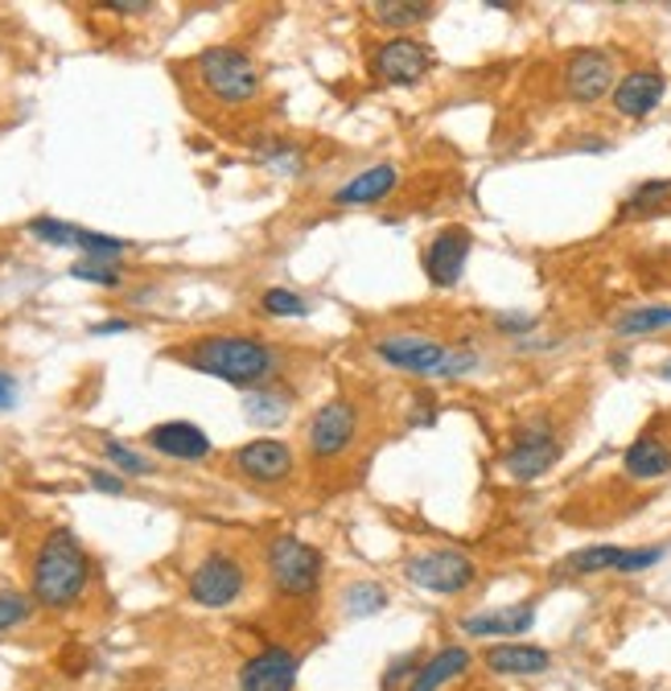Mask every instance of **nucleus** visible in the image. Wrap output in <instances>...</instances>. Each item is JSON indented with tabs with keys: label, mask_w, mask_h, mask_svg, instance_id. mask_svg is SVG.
Returning a JSON list of instances; mask_svg holds the SVG:
<instances>
[{
	"label": "nucleus",
	"mask_w": 671,
	"mask_h": 691,
	"mask_svg": "<svg viewBox=\"0 0 671 691\" xmlns=\"http://www.w3.org/2000/svg\"><path fill=\"white\" fill-rule=\"evenodd\" d=\"M182 362L198 374L231 383V388L256 391L272 379V371L280 367V354L272 342L251 338V333H210V338H198V342L186 346Z\"/></svg>",
	"instance_id": "f257e3e1"
},
{
	"label": "nucleus",
	"mask_w": 671,
	"mask_h": 691,
	"mask_svg": "<svg viewBox=\"0 0 671 691\" xmlns=\"http://www.w3.org/2000/svg\"><path fill=\"white\" fill-rule=\"evenodd\" d=\"M87 576H91L87 551L79 547L74 532L59 527V532L45 535L38 556H33V573H30L33 601L45 605V609H66V605H74L83 597Z\"/></svg>",
	"instance_id": "f03ea898"
},
{
	"label": "nucleus",
	"mask_w": 671,
	"mask_h": 691,
	"mask_svg": "<svg viewBox=\"0 0 671 691\" xmlns=\"http://www.w3.org/2000/svg\"><path fill=\"white\" fill-rule=\"evenodd\" d=\"M194 71H198V83L206 86V95H215L227 107H239V103H251L260 95V71L244 50L235 45H210L203 54L194 58Z\"/></svg>",
	"instance_id": "7ed1b4c3"
},
{
	"label": "nucleus",
	"mask_w": 671,
	"mask_h": 691,
	"mask_svg": "<svg viewBox=\"0 0 671 691\" xmlns=\"http://www.w3.org/2000/svg\"><path fill=\"white\" fill-rule=\"evenodd\" d=\"M264 564H268V576L285 597H313L321 585V551L297 535H277L268 551H264Z\"/></svg>",
	"instance_id": "20e7f679"
},
{
	"label": "nucleus",
	"mask_w": 671,
	"mask_h": 691,
	"mask_svg": "<svg viewBox=\"0 0 671 691\" xmlns=\"http://www.w3.org/2000/svg\"><path fill=\"white\" fill-rule=\"evenodd\" d=\"M404 576H409L416 589L424 592H437V597H457L478 585V568L469 560L466 551H424V556H412L404 564Z\"/></svg>",
	"instance_id": "39448f33"
},
{
	"label": "nucleus",
	"mask_w": 671,
	"mask_h": 691,
	"mask_svg": "<svg viewBox=\"0 0 671 691\" xmlns=\"http://www.w3.org/2000/svg\"><path fill=\"white\" fill-rule=\"evenodd\" d=\"M556 461H560L556 429L548 420H527V424L515 429L512 448H507L503 465H507V474H512L515 482H536V477H544L553 470Z\"/></svg>",
	"instance_id": "423d86ee"
},
{
	"label": "nucleus",
	"mask_w": 671,
	"mask_h": 691,
	"mask_svg": "<svg viewBox=\"0 0 671 691\" xmlns=\"http://www.w3.org/2000/svg\"><path fill=\"white\" fill-rule=\"evenodd\" d=\"M244 585H248V573L227 551H210L190 573V597L198 605H206V609H223V605L239 601Z\"/></svg>",
	"instance_id": "0eeeda50"
},
{
	"label": "nucleus",
	"mask_w": 671,
	"mask_h": 691,
	"mask_svg": "<svg viewBox=\"0 0 671 691\" xmlns=\"http://www.w3.org/2000/svg\"><path fill=\"white\" fill-rule=\"evenodd\" d=\"M371 71H375V79L392 86H416L424 74L433 71V54H429V45L409 38V33H395L392 42L375 45Z\"/></svg>",
	"instance_id": "6e6552de"
},
{
	"label": "nucleus",
	"mask_w": 671,
	"mask_h": 691,
	"mask_svg": "<svg viewBox=\"0 0 671 691\" xmlns=\"http://www.w3.org/2000/svg\"><path fill=\"white\" fill-rule=\"evenodd\" d=\"M359 436V408L351 400H330L309 420V453L318 461H334L354 445Z\"/></svg>",
	"instance_id": "1a4fd4ad"
},
{
	"label": "nucleus",
	"mask_w": 671,
	"mask_h": 691,
	"mask_svg": "<svg viewBox=\"0 0 671 691\" xmlns=\"http://www.w3.org/2000/svg\"><path fill=\"white\" fill-rule=\"evenodd\" d=\"M618 71H613L610 50H577L565 62V95L572 103H598L613 95Z\"/></svg>",
	"instance_id": "9d476101"
},
{
	"label": "nucleus",
	"mask_w": 671,
	"mask_h": 691,
	"mask_svg": "<svg viewBox=\"0 0 671 691\" xmlns=\"http://www.w3.org/2000/svg\"><path fill=\"white\" fill-rule=\"evenodd\" d=\"M375 354L383 362H392L400 371H412V374H437L445 354H450V346L437 342V338H424V333H388L375 342Z\"/></svg>",
	"instance_id": "9b49d317"
},
{
	"label": "nucleus",
	"mask_w": 671,
	"mask_h": 691,
	"mask_svg": "<svg viewBox=\"0 0 671 691\" xmlns=\"http://www.w3.org/2000/svg\"><path fill=\"white\" fill-rule=\"evenodd\" d=\"M469 247H474V235L466 227H445L424 251V276L437 288H453L466 272Z\"/></svg>",
	"instance_id": "f8f14e48"
},
{
	"label": "nucleus",
	"mask_w": 671,
	"mask_h": 691,
	"mask_svg": "<svg viewBox=\"0 0 671 691\" xmlns=\"http://www.w3.org/2000/svg\"><path fill=\"white\" fill-rule=\"evenodd\" d=\"M297 667L301 662L289 647H268L239 667V691H292Z\"/></svg>",
	"instance_id": "ddd939ff"
},
{
	"label": "nucleus",
	"mask_w": 671,
	"mask_h": 691,
	"mask_svg": "<svg viewBox=\"0 0 671 691\" xmlns=\"http://www.w3.org/2000/svg\"><path fill=\"white\" fill-rule=\"evenodd\" d=\"M235 465L251 477V482H264V486H272V482H285L292 474V448L277 436H260V441H251L235 453Z\"/></svg>",
	"instance_id": "4468645a"
},
{
	"label": "nucleus",
	"mask_w": 671,
	"mask_h": 691,
	"mask_svg": "<svg viewBox=\"0 0 671 691\" xmlns=\"http://www.w3.org/2000/svg\"><path fill=\"white\" fill-rule=\"evenodd\" d=\"M663 91H668V79L659 71H630L613 86V112L627 115V120H642L659 107Z\"/></svg>",
	"instance_id": "2eb2a0df"
},
{
	"label": "nucleus",
	"mask_w": 671,
	"mask_h": 691,
	"mask_svg": "<svg viewBox=\"0 0 671 691\" xmlns=\"http://www.w3.org/2000/svg\"><path fill=\"white\" fill-rule=\"evenodd\" d=\"M153 453L174 461H203L210 457V436H206L198 424H186V420H165L157 429H148L145 436Z\"/></svg>",
	"instance_id": "dca6fc26"
},
{
	"label": "nucleus",
	"mask_w": 671,
	"mask_h": 691,
	"mask_svg": "<svg viewBox=\"0 0 671 691\" xmlns=\"http://www.w3.org/2000/svg\"><path fill=\"white\" fill-rule=\"evenodd\" d=\"M536 626V605H503V609H482V613H469L462 618V633L469 638H519Z\"/></svg>",
	"instance_id": "f3484780"
},
{
	"label": "nucleus",
	"mask_w": 671,
	"mask_h": 691,
	"mask_svg": "<svg viewBox=\"0 0 671 691\" xmlns=\"http://www.w3.org/2000/svg\"><path fill=\"white\" fill-rule=\"evenodd\" d=\"M486 667L495 675L527 679V675H544L553 667V654L544 647H527V642H498V647L486 650Z\"/></svg>",
	"instance_id": "a211bd4d"
},
{
	"label": "nucleus",
	"mask_w": 671,
	"mask_h": 691,
	"mask_svg": "<svg viewBox=\"0 0 671 691\" xmlns=\"http://www.w3.org/2000/svg\"><path fill=\"white\" fill-rule=\"evenodd\" d=\"M395 186H400V173H395L392 165H371V169H363L359 177H351L347 186H338L334 202L338 206H375V202L388 198Z\"/></svg>",
	"instance_id": "6ab92c4d"
},
{
	"label": "nucleus",
	"mask_w": 671,
	"mask_h": 691,
	"mask_svg": "<svg viewBox=\"0 0 671 691\" xmlns=\"http://www.w3.org/2000/svg\"><path fill=\"white\" fill-rule=\"evenodd\" d=\"M622 470L630 477H639V482H655V477H668L671 474V445L663 436H639L634 445L627 448V457H622Z\"/></svg>",
	"instance_id": "aec40b11"
},
{
	"label": "nucleus",
	"mask_w": 671,
	"mask_h": 691,
	"mask_svg": "<svg viewBox=\"0 0 671 691\" xmlns=\"http://www.w3.org/2000/svg\"><path fill=\"white\" fill-rule=\"evenodd\" d=\"M469 667V650L466 647H450V650H437L433 659L424 662L416 679H412L409 691H441L450 679H457L462 671Z\"/></svg>",
	"instance_id": "412c9836"
},
{
	"label": "nucleus",
	"mask_w": 671,
	"mask_h": 691,
	"mask_svg": "<svg viewBox=\"0 0 671 691\" xmlns=\"http://www.w3.org/2000/svg\"><path fill=\"white\" fill-rule=\"evenodd\" d=\"M244 416H248L256 429H277V424L289 420V400H285L280 391L256 388L244 395Z\"/></svg>",
	"instance_id": "4be33fe9"
},
{
	"label": "nucleus",
	"mask_w": 671,
	"mask_h": 691,
	"mask_svg": "<svg viewBox=\"0 0 671 691\" xmlns=\"http://www.w3.org/2000/svg\"><path fill=\"white\" fill-rule=\"evenodd\" d=\"M671 326V305H639L627 309L622 317H613V333L618 338H639V333H655Z\"/></svg>",
	"instance_id": "5701e85b"
},
{
	"label": "nucleus",
	"mask_w": 671,
	"mask_h": 691,
	"mask_svg": "<svg viewBox=\"0 0 671 691\" xmlns=\"http://www.w3.org/2000/svg\"><path fill=\"white\" fill-rule=\"evenodd\" d=\"M622 551H627V547H613V544L581 547V551H572L569 560H565V573H577V576L618 573V564H622Z\"/></svg>",
	"instance_id": "b1692460"
},
{
	"label": "nucleus",
	"mask_w": 671,
	"mask_h": 691,
	"mask_svg": "<svg viewBox=\"0 0 671 691\" xmlns=\"http://www.w3.org/2000/svg\"><path fill=\"white\" fill-rule=\"evenodd\" d=\"M342 609H347V618H375L380 609H388V589L380 580H354L342 592Z\"/></svg>",
	"instance_id": "393cba45"
},
{
	"label": "nucleus",
	"mask_w": 671,
	"mask_h": 691,
	"mask_svg": "<svg viewBox=\"0 0 671 691\" xmlns=\"http://www.w3.org/2000/svg\"><path fill=\"white\" fill-rule=\"evenodd\" d=\"M668 202H671V177H663V182H642V186L634 189L627 202H622V210H618V215L622 218H647V215H659Z\"/></svg>",
	"instance_id": "a878e982"
},
{
	"label": "nucleus",
	"mask_w": 671,
	"mask_h": 691,
	"mask_svg": "<svg viewBox=\"0 0 671 691\" xmlns=\"http://www.w3.org/2000/svg\"><path fill=\"white\" fill-rule=\"evenodd\" d=\"M371 13L375 21L388 29H412L429 21L433 17V4H416V0H380V4H371Z\"/></svg>",
	"instance_id": "bb28decb"
},
{
	"label": "nucleus",
	"mask_w": 671,
	"mask_h": 691,
	"mask_svg": "<svg viewBox=\"0 0 671 691\" xmlns=\"http://www.w3.org/2000/svg\"><path fill=\"white\" fill-rule=\"evenodd\" d=\"M74 247L83 251V259H107V264H116L120 256H124V239H116V235H100V230H87L79 227V239H74Z\"/></svg>",
	"instance_id": "cd10ccee"
},
{
	"label": "nucleus",
	"mask_w": 671,
	"mask_h": 691,
	"mask_svg": "<svg viewBox=\"0 0 671 691\" xmlns=\"http://www.w3.org/2000/svg\"><path fill=\"white\" fill-rule=\"evenodd\" d=\"M71 276L74 280H87V285H100V288H120V268L116 264H107V259H74L71 264Z\"/></svg>",
	"instance_id": "c85d7f7f"
},
{
	"label": "nucleus",
	"mask_w": 671,
	"mask_h": 691,
	"mask_svg": "<svg viewBox=\"0 0 671 691\" xmlns=\"http://www.w3.org/2000/svg\"><path fill=\"white\" fill-rule=\"evenodd\" d=\"M30 235L50 247H74L79 227H74V223H62V218H30Z\"/></svg>",
	"instance_id": "c756f323"
},
{
	"label": "nucleus",
	"mask_w": 671,
	"mask_h": 691,
	"mask_svg": "<svg viewBox=\"0 0 671 691\" xmlns=\"http://www.w3.org/2000/svg\"><path fill=\"white\" fill-rule=\"evenodd\" d=\"M260 309L272 317H306L309 313L306 297H297L292 288H268V292L260 297Z\"/></svg>",
	"instance_id": "7c9ffc66"
},
{
	"label": "nucleus",
	"mask_w": 671,
	"mask_h": 691,
	"mask_svg": "<svg viewBox=\"0 0 671 691\" xmlns=\"http://www.w3.org/2000/svg\"><path fill=\"white\" fill-rule=\"evenodd\" d=\"M103 457L112 461L120 474H148V470H153V461H148L145 453L128 448L124 441H107V445H103Z\"/></svg>",
	"instance_id": "2f4dec72"
},
{
	"label": "nucleus",
	"mask_w": 671,
	"mask_h": 691,
	"mask_svg": "<svg viewBox=\"0 0 671 691\" xmlns=\"http://www.w3.org/2000/svg\"><path fill=\"white\" fill-rule=\"evenodd\" d=\"M421 650H409V654H400V659H392V667L383 671V691H400L404 683L412 688V679H416V671H421Z\"/></svg>",
	"instance_id": "473e14b6"
},
{
	"label": "nucleus",
	"mask_w": 671,
	"mask_h": 691,
	"mask_svg": "<svg viewBox=\"0 0 671 691\" xmlns=\"http://www.w3.org/2000/svg\"><path fill=\"white\" fill-rule=\"evenodd\" d=\"M30 597L25 592H0V633L21 626V621L30 618Z\"/></svg>",
	"instance_id": "72a5a7b5"
},
{
	"label": "nucleus",
	"mask_w": 671,
	"mask_h": 691,
	"mask_svg": "<svg viewBox=\"0 0 671 691\" xmlns=\"http://www.w3.org/2000/svg\"><path fill=\"white\" fill-rule=\"evenodd\" d=\"M478 367V354L469 350V346H450V354H445V362H441V379H462L466 371H474Z\"/></svg>",
	"instance_id": "f704fd0d"
},
{
	"label": "nucleus",
	"mask_w": 671,
	"mask_h": 691,
	"mask_svg": "<svg viewBox=\"0 0 671 691\" xmlns=\"http://www.w3.org/2000/svg\"><path fill=\"white\" fill-rule=\"evenodd\" d=\"M663 560V547H634V551H622V564H618V573H642V568H651V564Z\"/></svg>",
	"instance_id": "c9c22d12"
},
{
	"label": "nucleus",
	"mask_w": 671,
	"mask_h": 691,
	"mask_svg": "<svg viewBox=\"0 0 671 691\" xmlns=\"http://www.w3.org/2000/svg\"><path fill=\"white\" fill-rule=\"evenodd\" d=\"M495 326L503 333H527V330H536V317L531 313H498Z\"/></svg>",
	"instance_id": "e433bc0d"
},
{
	"label": "nucleus",
	"mask_w": 671,
	"mask_h": 691,
	"mask_svg": "<svg viewBox=\"0 0 671 691\" xmlns=\"http://www.w3.org/2000/svg\"><path fill=\"white\" fill-rule=\"evenodd\" d=\"M87 482L95 489H103V494H124V489H128V486H124V477L107 474V470H87Z\"/></svg>",
	"instance_id": "4c0bfd02"
},
{
	"label": "nucleus",
	"mask_w": 671,
	"mask_h": 691,
	"mask_svg": "<svg viewBox=\"0 0 671 691\" xmlns=\"http://www.w3.org/2000/svg\"><path fill=\"white\" fill-rule=\"evenodd\" d=\"M21 400V388H17V379L9 371H0V412H9L13 403Z\"/></svg>",
	"instance_id": "58836bf2"
},
{
	"label": "nucleus",
	"mask_w": 671,
	"mask_h": 691,
	"mask_svg": "<svg viewBox=\"0 0 671 691\" xmlns=\"http://www.w3.org/2000/svg\"><path fill=\"white\" fill-rule=\"evenodd\" d=\"M107 9H112V13H148L153 4H148V0H112Z\"/></svg>",
	"instance_id": "ea45409f"
},
{
	"label": "nucleus",
	"mask_w": 671,
	"mask_h": 691,
	"mask_svg": "<svg viewBox=\"0 0 671 691\" xmlns=\"http://www.w3.org/2000/svg\"><path fill=\"white\" fill-rule=\"evenodd\" d=\"M132 330V326H128V321H120V317H116V321H100V326H91V333H95V338H103V333H128Z\"/></svg>",
	"instance_id": "a19ab883"
},
{
	"label": "nucleus",
	"mask_w": 671,
	"mask_h": 691,
	"mask_svg": "<svg viewBox=\"0 0 671 691\" xmlns=\"http://www.w3.org/2000/svg\"><path fill=\"white\" fill-rule=\"evenodd\" d=\"M659 374H663V379H668V383H671V359L663 362V367H659Z\"/></svg>",
	"instance_id": "79ce46f5"
},
{
	"label": "nucleus",
	"mask_w": 671,
	"mask_h": 691,
	"mask_svg": "<svg viewBox=\"0 0 671 691\" xmlns=\"http://www.w3.org/2000/svg\"><path fill=\"white\" fill-rule=\"evenodd\" d=\"M668 9H671V4H668Z\"/></svg>",
	"instance_id": "37998d69"
}]
</instances>
